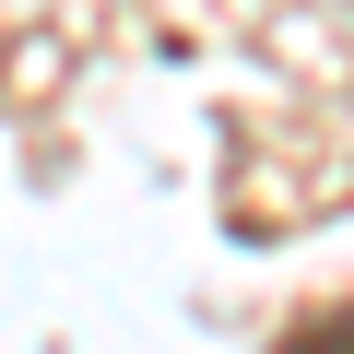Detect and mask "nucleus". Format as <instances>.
<instances>
[{
    "mask_svg": "<svg viewBox=\"0 0 354 354\" xmlns=\"http://www.w3.org/2000/svg\"><path fill=\"white\" fill-rule=\"evenodd\" d=\"M283 354H354V307H342V319H307V330H295Z\"/></svg>",
    "mask_w": 354,
    "mask_h": 354,
    "instance_id": "obj_1",
    "label": "nucleus"
}]
</instances>
